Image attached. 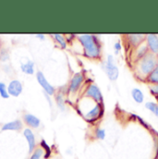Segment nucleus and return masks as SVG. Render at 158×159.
Instances as JSON below:
<instances>
[{"label":"nucleus","mask_w":158,"mask_h":159,"mask_svg":"<svg viewBox=\"0 0 158 159\" xmlns=\"http://www.w3.org/2000/svg\"><path fill=\"white\" fill-rule=\"evenodd\" d=\"M104 112H105L104 104H98L93 102V104L90 106V108L85 111L83 117L89 122H95L103 117Z\"/></svg>","instance_id":"nucleus-4"},{"label":"nucleus","mask_w":158,"mask_h":159,"mask_svg":"<svg viewBox=\"0 0 158 159\" xmlns=\"http://www.w3.org/2000/svg\"><path fill=\"white\" fill-rule=\"evenodd\" d=\"M41 146H42V149H43V151L44 153V155H43L44 158H49L50 156H51V148H50V146L46 143V142L44 140L41 141Z\"/></svg>","instance_id":"nucleus-21"},{"label":"nucleus","mask_w":158,"mask_h":159,"mask_svg":"<svg viewBox=\"0 0 158 159\" xmlns=\"http://www.w3.org/2000/svg\"><path fill=\"white\" fill-rule=\"evenodd\" d=\"M145 81L149 85L158 84V63L157 65L156 66V68L154 69V70L150 73V75L147 77V79L145 80Z\"/></svg>","instance_id":"nucleus-16"},{"label":"nucleus","mask_w":158,"mask_h":159,"mask_svg":"<svg viewBox=\"0 0 158 159\" xmlns=\"http://www.w3.org/2000/svg\"><path fill=\"white\" fill-rule=\"evenodd\" d=\"M0 58H2V59H1L2 61H6L7 59H8V55H7V53L2 52V53L0 54Z\"/></svg>","instance_id":"nucleus-27"},{"label":"nucleus","mask_w":158,"mask_h":159,"mask_svg":"<svg viewBox=\"0 0 158 159\" xmlns=\"http://www.w3.org/2000/svg\"><path fill=\"white\" fill-rule=\"evenodd\" d=\"M144 107L150 111L153 115H155L156 118H158V103L153 102V101H148L145 103Z\"/></svg>","instance_id":"nucleus-18"},{"label":"nucleus","mask_w":158,"mask_h":159,"mask_svg":"<svg viewBox=\"0 0 158 159\" xmlns=\"http://www.w3.org/2000/svg\"><path fill=\"white\" fill-rule=\"evenodd\" d=\"M145 37H146V34H127L126 40H127L128 44L133 49H135L145 42Z\"/></svg>","instance_id":"nucleus-8"},{"label":"nucleus","mask_w":158,"mask_h":159,"mask_svg":"<svg viewBox=\"0 0 158 159\" xmlns=\"http://www.w3.org/2000/svg\"><path fill=\"white\" fill-rule=\"evenodd\" d=\"M149 92L153 96H155L156 98H158V84L149 85Z\"/></svg>","instance_id":"nucleus-25"},{"label":"nucleus","mask_w":158,"mask_h":159,"mask_svg":"<svg viewBox=\"0 0 158 159\" xmlns=\"http://www.w3.org/2000/svg\"><path fill=\"white\" fill-rule=\"evenodd\" d=\"M53 36H54L55 40L58 43V44L61 46V48H63V49L67 48V41H66V38H65L64 35L59 34H56Z\"/></svg>","instance_id":"nucleus-20"},{"label":"nucleus","mask_w":158,"mask_h":159,"mask_svg":"<svg viewBox=\"0 0 158 159\" xmlns=\"http://www.w3.org/2000/svg\"><path fill=\"white\" fill-rule=\"evenodd\" d=\"M94 136H95V139L99 141H104L106 137V131L104 128L97 127L94 131Z\"/></svg>","instance_id":"nucleus-19"},{"label":"nucleus","mask_w":158,"mask_h":159,"mask_svg":"<svg viewBox=\"0 0 158 159\" xmlns=\"http://www.w3.org/2000/svg\"><path fill=\"white\" fill-rule=\"evenodd\" d=\"M83 49V56L89 59L99 60L102 58V43L95 34H80L78 36Z\"/></svg>","instance_id":"nucleus-1"},{"label":"nucleus","mask_w":158,"mask_h":159,"mask_svg":"<svg viewBox=\"0 0 158 159\" xmlns=\"http://www.w3.org/2000/svg\"><path fill=\"white\" fill-rule=\"evenodd\" d=\"M158 63V57L155 55L148 53L143 57L135 62L134 65V74L141 80H144L154 70Z\"/></svg>","instance_id":"nucleus-2"},{"label":"nucleus","mask_w":158,"mask_h":159,"mask_svg":"<svg viewBox=\"0 0 158 159\" xmlns=\"http://www.w3.org/2000/svg\"><path fill=\"white\" fill-rule=\"evenodd\" d=\"M36 36L39 37L40 39H43V38H44V35H43V34H36Z\"/></svg>","instance_id":"nucleus-28"},{"label":"nucleus","mask_w":158,"mask_h":159,"mask_svg":"<svg viewBox=\"0 0 158 159\" xmlns=\"http://www.w3.org/2000/svg\"><path fill=\"white\" fill-rule=\"evenodd\" d=\"M102 70L111 81H116L119 77V70L116 63L115 57L113 55H108L106 60L102 63Z\"/></svg>","instance_id":"nucleus-3"},{"label":"nucleus","mask_w":158,"mask_h":159,"mask_svg":"<svg viewBox=\"0 0 158 159\" xmlns=\"http://www.w3.org/2000/svg\"><path fill=\"white\" fill-rule=\"evenodd\" d=\"M56 100L57 107H58L61 110H64V109H65V100H64L63 95H62V94H57V96L56 97Z\"/></svg>","instance_id":"nucleus-24"},{"label":"nucleus","mask_w":158,"mask_h":159,"mask_svg":"<svg viewBox=\"0 0 158 159\" xmlns=\"http://www.w3.org/2000/svg\"><path fill=\"white\" fill-rule=\"evenodd\" d=\"M130 95L133 99V101L137 104H142L144 101V93L139 88H133L130 91Z\"/></svg>","instance_id":"nucleus-14"},{"label":"nucleus","mask_w":158,"mask_h":159,"mask_svg":"<svg viewBox=\"0 0 158 159\" xmlns=\"http://www.w3.org/2000/svg\"><path fill=\"white\" fill-rule=\"evenodd\" d=\"M145 43L149 50V53L155 55L158 57V35L154 34H146Z\"/></svg>","instance_id":"nucleus-7"},{"label":"nucleus","mask_w":158,"mask_h":159,"mask_svg":"<svg viewBox=\"0 0 158 159\" xmlns=\"http://www.w3.org/2000/svg\"><path fill=\"white\" fill-rule=\"evenodd\" d=\"M113 49L115 51V54L116 55H119V52L122 50V43L119 42V41H117L114 44H113Z\"/></svg>","instance_id":"nucleus-26"},{"label":"nucleus","mask_w":158,"mask_h":159,"mask_svg":"<svg viewBox=\"0 0 158 159\" xmlns=\"http://www.w3.org/2000/svg\"><path fill=\"white\" fill-rule=\"evenodd\" d=\"M7 92H8V94L9 95H12V96H19L21 93H22V84L20 80H11L8 84V87H7Z\"/></svg>","instance_id":"nucleus-10"},{"label":"nucleus","mask_w":158,"mask_h":159,"mask_svg":"<svg viewBox=\"0 0 158 159\" xmlns=\"http://www.w3.org/2000/svg\"><path fill=\"white\" fill-rule=\"evenodd\" d=\"M24 120L27 123V125H29L30 127H33V128H38L40 123H41L40 119L32 114H25Z\"/></svg>","instance_id":"nucleus-15"},{"label":"nucleus","mask_w":158,"mask_h":159,"mask_svg":"<svg viewBox=\"0 0 158 159\" xmlns=\"http://www.w3.org/2000/svg\"><path fill=\"white\" fill-rule=\"evenodd\" d=\"M43 155H44V153L42 148H35V150L32 153L29 159H41Z\"/></svg>","instance_id":"nucleus-22"},{"label":"nucleus","mask_w":158,"mask_h":159,"mask_svg":"<svg viewBox=\"0 0 158 159\" xmlns=\"http://www.w3.org/2000/svg\"><path fill=\"white\" fill-rule=\"evenodd\" d=\"M0 95H1V97H3L5 99L9 97L8 92L7 90V86L4 82H0Z\"/></svg>","instance_id":"nucleus-23"},{"label":"nucleus","mask_w":158,"mask_h":159,"mask_svg":"<svg viewBox=\"0 0 158 159\" xmlns=\"http://www.w3.org/2000/svg\"><path fill=\"white\" fill-rule=\"evenodd\" d=\"M134 61H138L139 59H141L142 57H143L145 55H147L149 53V50L146 46L145 42L143 43H142L140 46H138L137 48L134 49Z\"/></svg>","instance_id":"nucleus-12"},{"label":"nucleus","mask_w":158,"mask_h":159,"mask_svg":"<svg viewBox=\"0 0 158 159\" xmlns=\"http://www.w3.org/2000/svg\"><path fill=\"white\" fill-rule=\"evenodd\" d=\"M36 77H37V80L39 82V84L43 87V91L48 94V95H53L55 93V88L54 86H52L48 81L47 80L45 79L43 73L42 71H38L37 74H36Z\"/></svg>","instance_id":"nucleus-9"},{"label":"nucleus","mask_w":158,"mask_h":159,"mask_svg":"<svg viewBox=\"0 0 158 159\" xmlns=\"http://www.w3.org/2000/svg\"><path fill=\"white\" fill-rule=\"evenodd\" d=\"M21 70L29 75H32L34 73V63L31 60H28L26 63L21 64Z\"/></svg>","instance_id":"nucleus-17"},{"label":"nucleus","mask_w":158,"mask_h":159,"mask_svg":"<svg viewBox=\"0 0 158 159\" xmlns=\"http://www.w3.org/2000/svg\"><path fill=\"white\" fill-rule=\"evenodd\" d=\"M84 74L82 72H77L73 75V77L70 80V86H69V91L70 93H75L79 91L81 87V85L84 82Z\"/></svg>","instance_id":"nucleus-6"},{"label":"nucleus","mask_w":158,"mask_h":159,"mask_svg":"<svg viewBox=\"0 0 158 159\" xmlns=\"http://www.w3.org/2000/svg\"><path fill=\"white\" fill-rule=\"evenodd\" d=\"M23 134H24V137L26 138L28 145H29V153L32 154L35 150V146H36L34 134L30 129H25L24 131H23Z\"/></svg>","instance_id":"nucleus-11"},{"label":"nucleus","mask_w":158,"mask_h":159,"mask_svg":"<svg viewBox=\"0 0 158 159\" xmlns=\"http://www.w3.org/2000/svg\"><path fill=\"white\" fill-rule=\"evenodd\" d=\"M22 128V122L20 119H15L6 123L2 127V130H19Z\"/></svg>","instance_id":"nucleus-13"},{"label":"nucleus","mask_w":158,"mask_h":159,"mask_svg":"<svg viewBox=\"0 0 158 159\" xmlns=\"http://www.w3.org/2000/svg\"><path fill=\"white\" fill-rule=\"evenodd\" d=\"M84 96L86 98H89L95 103L98 104H104V95L100 90V88L95 83H90L84 93Z\"/></svg>","instance_id":"nucleus-5"}]
</instances>
